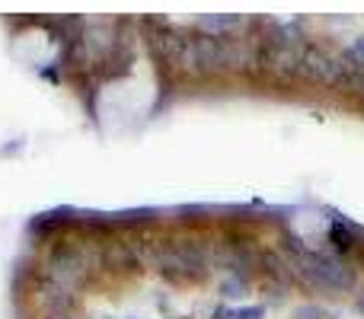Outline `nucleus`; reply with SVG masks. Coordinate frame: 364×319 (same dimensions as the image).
<instances>
[{
  "label": "nucleus",
  "instance_id": "nucleus-3",
  "mask_svg": "<svg viewBox=\"0 0 364 319\" xmlns=\"http://www.w3.org/2000/svg\"><path fill=\"white\" fill-rule=\"evenodd\" d=\"M233 319H262L265 310L262 307H250V310H237V313H230Z\"/></svg>",
  "mask_w": 364,
  "mask_h": 319
},
{
  "label": "nucleus",
  "instance_id": "nucleus-5",
  "mask_svg": "<svg viewBox=\"0 0 364 319\" xmlns=\"http://www.w3.org/2000/svg\"><path fill=\"white\" fill-rule=\"evenodd\" d=\"M348 55H352V58H361V61H364V36L355 38V45H352V51H348Z\"/></svg>",
  "mask_w": 364,
  "mask_h": 319
},
{
  "label": "nucleus",
  "instance_id": "nucleus-1",
  "mask_svg": "<svg viewBox=\"0 0 364 319\" xmlns=\"http://www.w3.org/2000/svg\"><path fill=\"white\" fill-rule=\"evenodd\" d=\"M297 271H301L307 281L320 284V288H329V291H346V288H352V271H348L342 262L329 259V256L304 252L301 262H297Z\"/></svg>",
  "mask_w": 364,
  "mask_h": 319
},
{
  "label": "nucleus",
  "instance_id": "nucleus-4",
  "mask_svg": "<svg viewBox=\"0 0 364 319\" xmlns=\"http://www.w3.org/2000/svg\"><path fill=\"white\" fill-rule=\"evenodd\" d=\"M220 291H224L227 297H240V284L237 281H224V284H220Z\"/></svg>",
  "mask_w": 364,
  "mask_h": 319
},
{
  "label": "nucleus",
  "instance_id": "nucleus-2",
  "mask_svg": "<svg viewBox=\"0 0 364 319\" xmlns=\"http://www.w3.org/2000/svg\"><path fill=\"white\" fill-rule=\"evenodd\" d=\"M240 23V16H233V13H230V16H205V19H201V26H237Z\"/></svg>",
  "mask_w": 364,
  "mask_h": 319
}]
</instances>
